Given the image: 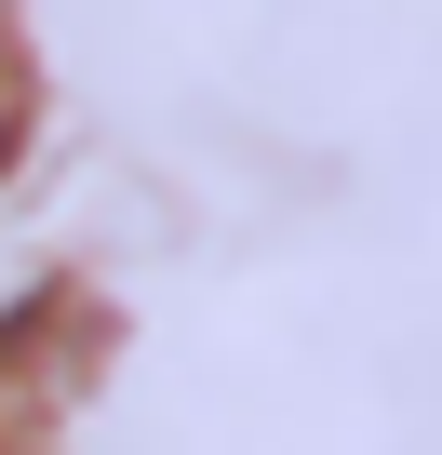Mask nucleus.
Returning a JSON list of instances; mask_svg holds the SVG:
<instances>
[{
	"instance_id": "2",
	"label": "nucleus",
	"mask_w": 442,
	"mask_h": 455,
	"mask_svg": "<svg viewBox=\"0 0 442 455\" xmlns=\"http://www.w3.org/2000/svg\"><path fill=\"white\" fill-rule=\"evenodd\" d=\"M28 148V28H14V0H0V161Z\"/></svg>"
},
{
	"instance_id": "1",
	"label": "nucleus",
	"mask_w": 442,
	"mask_h": 455,
	"mask_svg": "<svg viewBox=\"0 0 442 455\" xmlns=\"http://www.w3.org/2000/svg\"><path fill=\"white\" fill-rule=\"evenodd\" d=\"M41 322H54V295L28 322H0V455H28V428H54V402L81 388V335L41 348Z\"/></svg>"
}]
</instances>
